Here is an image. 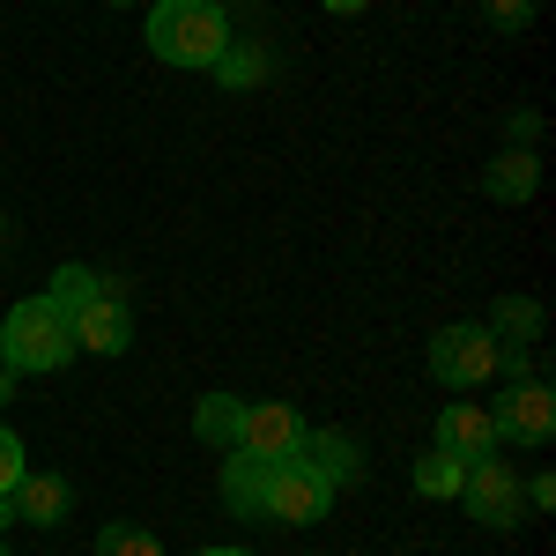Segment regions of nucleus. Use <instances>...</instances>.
Wrapping results in <instances>:
<instances>
[{"mask_svg":"<svg viewBox=\"0 0 556 556\" xmlns=\"http://www.w3.org/2000/svg\"><path fill=\"white\" fill-rule=\"evenodd\" d=\"M67 519H75V482H67V475H45V468L30 475L23 468V482L0 497V534H8V527H67Z\"/></svg>","mask_w":556,"mask_h":556,"instance_id":"obj_7","label":"nucleus"},{"mask_svg":"<svg viewBox=\"0 0 556 556\" xmlns=\"http://www.w3.org/2000/svg\"><path fill=\"white\" fill-rule=\"evenodd\" d=\"M260 75H267V60H260V52H238V45H223V60H215V83H230V89H253Z\"/></svg>","mask_w":556,"mask_h":556,"instance_id":"obj_19","label":"nucleus"},{"mask_svg":"<svg viewBox=\"0 0 556 556\" xmlns=\"http://www.w3.org/2000/svg\"><path fill=\"white\" fill-rule=\"evenodd\" d=\"M267 468H275V460L223 453V505H230L238 519H260V505H267Z\"/></svg>","mask_w":556,"mask_h":556,"instance_id":"obj_12","label":"nucleus"},{"mask_svg":"<svg viewBox=\"0 0 556 556\" xmlns=\"http://www.w3.org/2000/svg\"><path fill=\"white\" fill-rule=\"evenodd\" d=\"M238 424H245V401H238V393H201L193 438H201L208 453H238Z\"/></svg>","mask_w":556,"mask_h":556,"instance_id":"obj_13","label":"nucleus"},{"mask_svg":"<svg viewBox=\"0 0 556 556\" xmlns=\"http://www.w3.org/2000/svg\"><path fill=\"white\" fill-rule=\"evenodd\" d=\"M201 556H253V549H201Z\"/></svg>","mask_w":556,"mask_h":556,"instance_id":"obj_24","label":"nucleus"},{"mask_svg":"<svg viewBox=\"0 0 556 556\" xmlns=\"http://www.w3.org/2000/svg\"><path fill=\"white\" fill-rule=\"evenodd\" d=\"M460 475H468V460H453V453H438V445H430L424 460H416V497H438V505H445V497H460Z\"/></svg>","mask_w":556,"mask_h":556,"instance_id":"obj_16","label":"nucleus"},{"mask_svg":"<svg viewBox=\"0 0 556 556\" xmlns=\"http://www.w3.org/2000/svg\"><path fill=\"white\" fill-rule=\"evenodd\" d=\"M104 282H112V275H97V267H83V260H67V267H52V290H45V298L75 312V304H89Z\"/></svg>","mask_w":556,"mask_h":556,"instance_id":"obj_17","label":"nucleus"},{"mask_svg":"<svg viewBox=\"0 0 556 556\" xmlns=\"http://www.w3.org/2000/svg\"><path fill=\"white\" fill-rule=\"evenodd\" d=\"M230 45V15L215 0H149V52L164 67H215Z\"/></svg>","mask_w":556,"mask_h":556,"instance_id":"obj_2","label":"nucleus"},{"mask_svg":"<svg viewBox=\"0 0 556 556\" xmlns=\"http://www.w3.org/2000/svg\"><path fill=\"white\" fill-rule=\"evenodd\" d=\"M83 349H75V312L52 298H23L8 304V319H0V364L15 371V379H52V371H67Z\"/></svg>","mask_w":556,"mask_h":556,"instance_id":"obj_1","label":"nucleus"},{"mask_svg":"<svg viewBox=\"0 0 556 556\" xmlns=\"http://www.w3.org/2000/svg\"><path fill=\"white\" fill-rule=\"evenodd\" d=\"M327 513H334L327 475H312L298 453L267 468V505H260V527H319Z\"/></svg>","mask_w":556,"mask_h":556,"instance_id":"obj_4","label":"nucleus"},{"mask_svg":"<svg viewBox=\"0 0 556 556\" xmlns=\"http://www.w3.org/2000/svg\"><path fill=\"white\" fill-rule=\"evenodd\" d=\"M112 8H134V0H112Z\"/></svg>","mask_w":556,"mask_h":556,"instance_id":"obj_26","label":"nucleus"},{"mask_svg":"<svg viewBox=\"0 0 556 556\" xmlns=\"http://www.w3.org/2000/svg\"><path fill=\"white\" fill-rule=\"evenodd\" d=\"M430 379L445 393H475V386L497 379V334L482 319H453L430 334Z\"/></svg>","mask_w":556,"mask_h":556,"instance_id":"obj_3","label":"nucleus"},{"mask_svg":"<svg viewBox=\"0 0 556 556\" xmlns=\"http://www.w3.org/2000/svg\"><path fill=\"white\" fill-rule=\"evenodd\" d=\"M490 424H497V445H527V453H542L556 438V393L542 379H513L505 386V401L490 408Z\"/></svg>","mask_w":556,"mask_h":556,"instance_id":"obj_6","label":"nucleus"},{"mask_svg":"<svg viewBox=\"0 0 556 556\" xmlns=\"http://www.w3.org/2000/svg\"><path fill=\"white\" fill-rule=\"evenodd\" d=\"M482 327H490L497 342H513V349H534V342H542V327H549V319H542V304H534V298H497V304H490V319H482Z\"/></svg>","mask_w":556,"mask_h":556,"instance_id":"obj_14","label":"nucleus"},{"mask_svg":"<svg viewBox=\"0 0 556 556\" xmlns=\"http://www.w3.org/2000/svg\"><path fill=\"white\" fill-rule=\"evenodd\" d=\"M75 349H89V356H127L134 349V312L119 282H104L89 304H75Z\"/></svg>","mask_w":556,"mask_h":556,"instance_id":"obj_8","label":"nucleus"},{"mask_svg":"<svg viewBox=\"0 0 556 556\" xmlns=\"http://www.w3.org/2000/svg\"><path fill=\"white\" fill-rule=\"evenodd\" d=\"M460 505H468L475 527H519V519H527V482L490 453V460H468V475H460Z\"/></svg>","mask_w":556,"mask_h":556,"instance_id":"obj_5","label":"nucleus"},{"mask_svg":"<svg viewBox=\"0 0 556 556\" xmlns=\"http://www.w3.org/2000/svg\"><path fill=\"white\" fill-rule=\"evenodd\" d=\"M23 468H30V460H23V438H15V430L0 424V497H8V490L23 482Z\"/></svg>","mask_w":556,"mask_h":556,"instance_id":"obj_20","label":"nucleus"},{"mask_svg":"<svg viewBox=\"0 0 556 556\" xmlns=\"http://www.w3.org/2000/svg\"><path fill=\"white\" fill-rule=\"evenodd\" d=\"M8 393H15V371H8V364H0V401H8Z\"/></svg>","mask_w":556,"mask_h":556,"instance_id":"obj_23","label":"nucleus"},{"mask_svg":"<svg viewBox=\"0 0 556 556\" xmlns=\"http://www.w3.org/2000/svg\"><path fill=\"white\" fill-rule=\"evenodd\" d=\"M97 556H164V542H156L149 527H134V519H112V527L97 534Z\"/></svg>","mask_w":556,"mask_h":556,"instance_id":"obj_18","label":"nucleus"},{"mask_svg":"<svg viewBox=\"0 0 556 556\" xmlns=\"http://www.w3.org/2000/svg\"><path fill=\"white\" fill-rule=\"evenodd\" d=\"M534 15V0H490V23H505V30H519Z\"/></svg>","mask_w":556,"mask_h":556,"instance_id":"obj_21","label":"nucleus"},{"mask_svg":"<svg viewBox=\"0 0 556 556\" xmlns=\"http://www.w3.org/2000/svg\"><path fill=\"white\" fill-rule=\"evenodd\" d=\"M556 505V482L549 475H534V482H527V513H549Z\"/></svg>","mask_w":556,"mask_h":556,"instance_id":"obj_22","label":"nucleus"},{"mask_svg":"<svg viewBox=\"0 0 556 556\" xmlns=\"http://www.w3.org/2000/svg\"><path fill=\"white\" fill-rule=\"evenodd\" d=\"M298 460H304L312 475H327V490H349V482H364V445H356L349 430H312V424H304Z\"/></svg>","mask_w":556,"mask_h":556,"instance_id":"obj_11","label":"nucleus"},{"mask_svg":"<svg viewBox=\"0 0 556 556\" xmlns=\"http://www.w3.org/2000/svg\"><path fill=\"white\" fill-rule=\"evenodd\" d=\"M304 438V416L290 401H245V424H238V453L253 460H290Z\"/></svg>","mask_w":556,"mask_h":556,"instance_id":"obj_9","label":"nucleus"},{"mask_svg":"<svg viewBox=\"0 0 556 556\" xmlns=\"http://www.w3.org/2000/svg\"><path fill=\"white\" fill-rule=\"evenodd\" d=\"M534 186H542V164H534L527 149H505V156L482 172V193H490V201H527Z\"/></svg>","mask_w":556,"mask_h":556,"instance_id":"obj_15","label":"nucleus"},{"mask_svg":"<svg viewBox=\"0 0 556 556\" xmlns=\"http://www.w3.org/2000/svg\"><path fill=\"white\" fill-rule=\"evenodd\" d=\"M430 445H438V453H453V460H490V453H497V424H490V408H482V401H445Z\"/></svg>","mask_w":556,"mask_h":556,"instance_id":"obj_10","label":"nucleus"},{"mask_svg":"<svg viewBox=\"0 0 556 556\" xmlns=\"http://www.w3.org/2000/svg\"><path fill=\"white\" fill-rule=\"evenodd\" d=\"M0 556H8V534H0Z\"/></svg>","mask_w":556,"mask_h":556,"instance_id":"obj_25","label":"nucleus"}]
</instances>
